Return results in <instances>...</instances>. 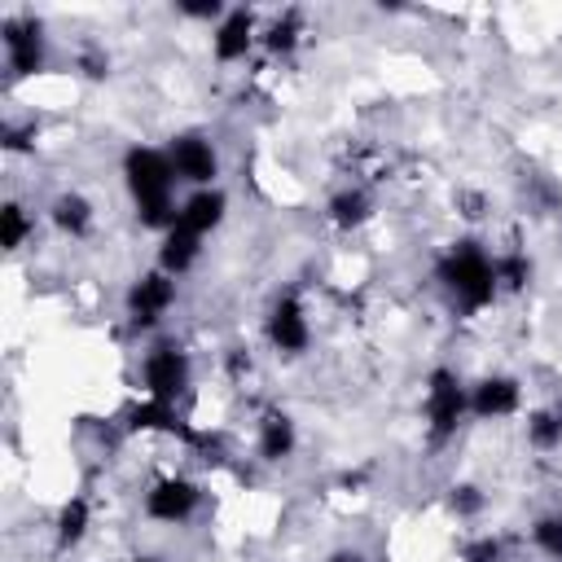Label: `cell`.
<instances>
[{
	"label": "cell",
	"instance_id": "cell-1",
	"mask_svg": "<svg viewBox=\"0 0 562 562\" xmlns=\"http://www.w3.org/2000/svg\"><path fill=\"white\" fill-rule=\"evenodd\" d=\"M123 189L132 198V211H136V224L140 228H154L158 237L176 224L180 215V198H176V167L167 158V149L158 145H127L123 154Z\"/></svg>",
	"mask_w": 562,
	"mask_h": 562
},
{
	"label": "cell",
	"instance_id": "cell-2",
	"mask_svg": "<svg viewBox=\"0 0 562 562\" xmlns=\"http://www.w3.org/2000/svg\"><path fill=\"white\" fill-rule=\"evenodd\" d=\"M435 281L439 290L452 299V307L461 316H479L487 312L496 299H501V285H496V255L474 241V237H461L452 241L439 259H435Z\"/></svg>",
	"mask_w": 562,
	"mask_h": 562
},
{
	"label": "cell",
	"instance_id": "cell-3",
	"mask_svg": "<svg viewBox=\"0 0 562 562\" xmlns=\"http://www.w3.org/2000/svg\"><path fill=\"white\" fill-rule=\"evenodd\" d=\"M470 417V386L457 369L448 364H435L426 373V391H422V422H426V439L439 448V443H452L457 430L465 426Z\"/></svg>",
	"mask_w": 562,
	"mask_h": 562
},
{
	"label": "cell",
	"instance_id": "cell-4",
	"mask_svg": "<svg viewBox=\"0 0 562 562\" xmlns=\"http://www.w3.org/2000/svg\"><path fill=\"white\" fill-rule=\"evenodd\" d=\"M140 386H145V400H158V404H176L189 395L193 386V360L180 342H154L145 356H140Z\"/></svg>",
	"mask_w": 562,
	"mask_h": 562
},
{
	"label": "cell",
	"instance_id": "cell-5",
	"mask_svg": "<svg viewBox=\"0 0 562 562\" xmlns=\"http://www.w3.org/2000/svg\"><path fill=\"white\" fill-rule=\"evenodd\" d=\"M176 299H180V281L154 263V268H145V272L127 285V294H123V316H127L132 329L149 334V329H158V325L167 321V312L176 307Z\"/></svg>",
	"mask_w": 562,
	"mask_h": 562
},
{
	"label": "cell",
	"instance_id": "cell-6",
	"mask_svg": "<svg viewBox=\"0 0 562 562\" xmlns=\"http://www.w3.org/2000/svg\"><path fill=\"white\" fill-rule=\"evenodd\" d=\"M167 158H171L180 184H189V189L220 184V149L206 132H176L167 140Z\"/></svg>",
	"mask_w": 562,
	"mask_h": 562
},
{
	"label": "cell",
	"instance_id": "cell-7",
	"mask_svg": "<svg viewBox=\"0 0 562 562\" xmlns=\"http://www.w3.org/2000/svg\"><path fill=\"white\" fill-rule=\"evenodd\" d=\"M263 338L277 356H303L312 347V316L299 294H277L263 316Z\"/></svg>",
	"mask_w": 562,
	"mask_h": 562
},
{
	"label": "cell",
	"instance_id": "cell-8",
	"mask_svg": "<svg viewBox=\"0 0 562 562\" xmlns=\"http://www.w3.org/2000/svg\"><path fill=\"white\" fill-rule=\"evenodd\" d=\"M198 505H202V487L189 474H162L145 492V518L149 522H162V527L189 522L198 514Z\"/></svg>",
	"mask_w": 562,
	"mask_h": 562
},
{
	"label": "cell",
	"instance_id": "cell-9",
	"mask_svg": "<svg viewBox=\"0 0 562 562\" xmlns=\"http://www.w3.org/2000/svg\"><path fill=\"white\" fill-rule=\"evenodd\" d=\"M48 61V35L40 18H9L4 22V66L13 79L40 75Z\"/></svg>",
	"mask_w": 562,
	"mask_h": 562
},
{
	"label": "cell",
	"instance_id": "cell-10",
	"mask_svg": "<svg viewBox=\"0 0 562 562\" xmlns=\"http://www.w3.org/2000/svg\"><path fill=\"white\" fill-rule=\"evenodd\" d=\"M522 413V382L514 373H483L470 386V417L474 422H505Z\"/></svg>",
	"mask_w": 562,
	"mask_h": 562
},
{
	"label": "cell",
	"instance_id": "cell-11",
	"mask_svg": "<svg viewBox=\"0 0 562 562\" xmlns=\"http://www.w3.org/2000/svg\"><path fill=\"white\" fill-rule=\"evenodd\" d=\"M255 40H263V35H259V18H255L250 9H228V13L211 26V57H215L220 66H237V61L250 57Z\"/></svg>",
	"mask_w": 562,
	"mask_h": 562
},
{
	"label": "cell",
	"instance_id": "cell-12",
	"mask_svg": "<svg viewBox=\"0 0 562 562\" xmlns=\"http://www.w3.org/2000/svg\"><path fill=\"white\" fill-rule=\"evenodd\" d=\"M224 220H228V193H224L220 184H211V189H189V193L180 198L176 224H184L189 233L206 237V233H215Z\"/></svg>",
	"mask_w": 562,
	"mask_h": 562
},
{
	"label": "cell",
	"instance_id": "cell-13",
	"mask_svg": "<svg viewBox=\"0 0 562 562\" xmlns=\"http://www.w3.org/2000/svg\"><path fill=\"white\" fill-rule=\"evenodd\" d=\"M294 448H299V426H294V417H290L285 408H268V413L255 422V452H259V461H268V465L290 461Z\"/></svg>",
	"mask_w": 562,
	"mask_h": 562
},
{
	"label": "cell",
	"instance_id": "cell-14",
	"mask_svg": "<svg viewBox=\"0 0 562 562\" xmlns=\"http://www.w3.org/2000/svg\"><path fill=\"white\" fill-rule=\"evenodd\" d=\"M373 211H378V202H373V193H369L364 184H342V189L329 193V202H325V220H329L338 233H360V228L373 220Z\"/></svg>",
	"mask_w": 562,
	"mask_h": 562
},
{
	"label": "cell",
	"instance_id": "cell-15",
	"mask_svg": "<svg viewBox=\"0 0 562 562\" xmlns=\"http://www.w3.org/2000/svg\"><path fill=\"white\" fill-rule=\"evenodd\" d=\"M198 259H202V237L189 233L184 224H171V228L158 237V268L171 272L176 281H180L184 272H193Z\"/></svg>",
	"mask_w": 562,
	"mask_h": 562
},
{
	"label": "cell",
	"instance_id": "cell-16",
	"mask_svg": "<svg viewBox=\"0 0 562 562\" xmlns=\"http://www.w3.org/2000/svg\"><path fill=\"white\" fill-rule=\"evenodd\" d=\"M92 531V501L88 496H70L61 501L57 518H53V544L66 553V549H79Z\"/></svg>",
	"mask_w": 562,
	"mask_h": 562
},
{
	"label": "cell",
	"instance_id": "cell-17",
	"mask_svg": "<svg viewBox=\"0 0 562 562\" xmlns=\"http://www.w3.org/2000/svg\"><path fill=\"white\" fill-rule=\"evenodd\" d=\"M48 220H53L66 237H88V228L97 224V211H92V202H88L79 189H66V193H57V198H53Z\"/></svg>",
	"mask_w": 562,
	"mask_h": 562
},
{
	"label": "cell",
	"instance_id": "cell-18",
	"mask_svg": "<svg viewBox=\"0 0 562 562\" xmlns=\"http://www.w3.org/2000/svg\"><path fill=\"white\" fill-rule=\"evenodd\" d=\"M522 439L531 452H558L562 448V408H531L522 422Z\"/></svg>",
	"mask_w": 562,
	"mask_h": 562
},
{
	"label": "cell",
	"instance_id": "cell-19",
	"mask_svg": "<svg viewBox=\"0 0 562 562\" xmlns=\"http://www.w3.org/2000/svg\"><path fill=\"white\" fill-rule=\"evenodd\" d=\"M31 233H35V215H31L22 202H4V206H0V246H4L9 255H18Z\"/></svg>",
	"mask_w": 562,
	"mask_h": 562
},
{
	"label": "cell",
	"instance_id": "cell-20",
	"mask_svg": "<svg viewBox=\"0 0 562 562\" xmlns=\"http://www.w3.org/2000/svg\"><path fill=\"white\" fill-rule=\"evenodd\" d=\"M299 40H303V13H281V18H272L268 26H263V44H268V53H294L299 48Z\"/></svg>",
	"mask_w": 562,
	"mask_h": 562
},
{
	"label": "cell",
	"instance_id": "cell-21",
	"mask_svg": "<svg viewBox=\"0 0 562 562\" xmlns=\"http://www.w3.org/2000/svg\"><path fill=\"white\" fill-rule=\"evenodd\" d=\"M496 285H501V294H522L531 285V259L522 250L496 255Z\"/></svg>",
	"mask_w": 562,
	"mask_h": 562
},
{
	"label": "cell",
	"instance_id": "cell-22",
	"mask_svg": "<svg viewBox=\"0 0 562 562\" xmlns=\"http://www.w3.org/2000/svg\"><path fill=\"white\" fill-rule=\"evenodd\" d=\"M531 544H536V553H544L549 562H562V509L536 514V522H531Z\"/></svg>",
	"mask_w": 562,
	"mask_h": 562
},
{
	"label": "cell",
	"instance_id": "cell-23",
	"mask_svg": "<svg viewBox=\"0 0 562 562\" xmlns=\"http://www.w3.org/2000/svg\"><path fill=\"white\" fill-rule=\"evenodd\" d=\"M448 505H452V514H457V518H474V514H483L487 496H483L474 483H457V487L448 492Z\"/></svg>",
	"mask_w": 562,
	"mask_h": 562
},
{
	"label": "cell",
	"instance_id": "cell-24",
	"mask_svg": "<svg viewBox=\"0 0 562 562\" xmlns=\"http://www.w3.org/2000/svg\"><path fill=\"white\" fill-rule=\"evenodd\" d=\"M461 562H505V540L501 536H474L465 549H461Z\"/></svg>",
	"mask_w": 562,
	"mask_h": 562
},
{
	"label": "cell",
	"instance_id": "cell-25",
	"mask_svg": "<svg viewBox=\"0 0 562 562\" xmlns=\"http://www.w3.org/2000/svg\"><path fill=\"white\" fill-rule=\"evenodd\" d=\"M325 562H364V553L360 549H334Z\"/></svg>",
	"mask_w": 562,
	"mask_h": 562
},
{
	"label": "cell",
	"instance_id": "cell-26",
	"mask_svg": "<svg viewBox=\"0 0 562 562\" xmlns=\"http://www.w3.org/2000/svg\"><path fill=\"white\" fill-rule=\"evenodd\" d=\"M123 562H158V558H140V553H136V558H123Z\"/></svg>",
	"mask_w": 562,
	"mask_h": 562
},
{
	"label": "cell",
	"instance_id": "cell-27",
	"mask_svg": "<svg viewBox=\"0 0 562 562\" xmlns=\"http://www.w3.org/2000/svg\"><path fill=\"white\" fill-rule=\"evenodd\" d=\"M558 246H562V237H558Z\"/></svg>",
	"mask_w": 562,
	"mask_h": 562
}]
</instances>
